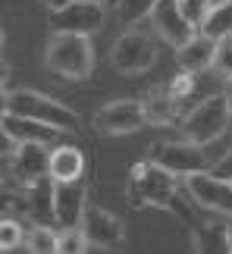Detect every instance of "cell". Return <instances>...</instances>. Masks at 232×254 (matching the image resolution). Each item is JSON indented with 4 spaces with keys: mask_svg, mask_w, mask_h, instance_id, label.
<instances>
[{
    "mask_svg": "<svg viewBox=\"0 0 232 254\" xmlns=\"http://www.w3.org/2000/svg\"><path fill=\"white\" fill-rule=\"evenodd\" d=\"M85 251H88V242H85L79 226L57 232V254H85Z\"/></svg>",
    "mask_w": 232,
    "mask_h": 254,
    "instance_id": "obj_24",
    "label": "cell"
},
{
    "mask_svg": "<svg viewBox=\"0 0 232 254\" xmlns=\"http://www.w3.org/2000/svg\"><path fill=\"white\" fill-rule=\"evenodd\" d=\"M148 160L157 163L160 170L173 173L176 179L179 176L185 179V176H191V173H204V170L214 167V160H210L204 154V148L195 144V141H157L151 148Z\"/></svg>",
    "mask_w": 232,
    "mask_h": 254,
    "instance_id": "obj_6",
    "label": "cell"
},
{
    "mask_svg": "<svg viewBox=\"0 0 232 254\" xmlns=\"http://www.w3.org/2000/svg\"><path fill=\"white\" fill-rule=\"evenodd\" d=\"M113 3H116V0H113Z\"/></svg>",
    "mask_w": 232,
    "mask_h": 254,
    "instance_id": "obj_39",
    "label": "cell"
},
{
    "mask_svg": "<svg viewBox=\"0 0 232 254\" xmlns=\"http://www.w3.org/2000/svg\"><path fill=\"white\" fill-rule=\"evenodd\" d=\"M9 207H16V198H13V191L3 185V179H0V213H6Z\"/></svg>",
    "mask_w": 232,
    "mask_h": 254,
    "instance_id": "obj_30",
    "label": "cell"
},
{
    "mask_svg": "<svg viewBox=\"0 0 232 254\" xmlns=\"http://www.w3.org/2000/svg\"><path fill=\"white\" fill-rule=\"evenodd\" d=\"M157 63V41L148 28L129 25L125 32L113 41L110 51V66L122 75H141Z\"/></svg>",
    "mask_w": 232,
    "mask_h": 254,
    "instance_id": "obj_5",
    "label": "cell"
},
{
    "mask_svg": "<svg viewBox=\"0 0 232 254\" xmlns=\"http://www.w3.org/2000/svg\"><path fill=\"white\" fill-rule=\"evenodd\" d=\"M44 66L60 79H88L94 69V47L85 35L51 32V41L44 47Z\"/></svg>",
    "mask_w": 232,
    "mask_h": 254,
    "instance_id": "obj_2",
    "label": "cell"
},
{
    "mask_svg": "<svg viewBox=\"0 0 232 254\" xmlns=\"http://www.w3.org/2000/svg\"><path fill=\"white\" fill-rule=\"evenodd\" d=\"M22 245L28 254H57V232L47 226V223H38L25 232Z\"/></svg>",
    "mask_w": 232,
    "mask_h": 254,
    "instance_id": "obj_21",
    "label": "cell"
},
{
    "mask_svg": "<svg viewBox=\"0 0 232 254\" xmlns=\"http://www.w3.org/2000/svg\"><path fill=\"white\" fill-rule=\"evenodd\" d=\"M13 151H16V141H13V135L3 129V123H0V160H6Z\"/></svg>",
    "mask_w": 232,
    "mask_h": 254,
    "instance_id": "obj_29",
    "label": "cell"
},
{
    "mask_svg": "<svg viewBox=\"0 0 232 254\" xmlns=\"http://www.w3.org/2000/svg\"><path fill=\"white\" fill-rule=\"evenodd\" d=\"M226 232H229V254H232V217H226Z\"/></svg>",
    "mask_w": 232,
    "mask_h": 254,
    "instance_id": "obj_35",
    "label": "cell"
},
{
    "mask_svg": "<svg viewBox=\"0 0 232 254\" xmlns=\"http://www.w3.org/2000/svg\"><path fill=\"white\" fill-rule=\"evenodd\" d=\"M176 107H179V101L163 85L151 88V91L141 97L144 126H173V123H176Z\"/></svg>",
    "mask_w": 232,
    "mask_h": 254,
    "instance_id": "obj_15",
    "label": "cell"
},
{
    "mask_svg": "<svg viewBox=\"0 0 232 254\" xmlns=\"http://www.w3.org/2000/svg\"><path fill=\"white\" fill-rule=\"evenodd\" d=\"M6 75H9V66L0 60V88H3V82H6Z\"/></svg>",
    "mask_w": 232,
    "mask_h": 254,
    "instance_id": "obj_34",
    "label": "cell"
},
{
    "mask_svg": "<svg viewBox=\"0 0 232 254\" xmlns=\"http://www.w3.org/2000/svg\"><path fill=\"white\" fill-rule=\"evenodd\" d=\"M210 54H214V41H207L204 35H195V38H188L185 44L176 47V63H179L182 72L198 75V72H207Z\"/></svg>",
    "mask_w": 232,
    "mask_h": 254,
    "instance_id": "obj_16",
    "label": "cell"
},
{
    "mask_svg": "<svg viewBox=\"0 0 232 254\" xmlns=\"http://www.w3.org/2000/svg\"><path fill=\"white\" fill-rule=\"evenodd\" d=\"M6 113L22 116V120H35L44 123L57 132H79L82 120L79 113L69 110L66 104L54 101L41 91H32V88H16V91H6Z\"/></svg>",
    "mask_w": 232,
    "mask_h": 254,
    "instance_id": "obj_1",
    "label": "cell"
},
{
    "mask_svg": "<svg viewBox=\"0 0 232 254\" xmlns=\"http://www.w3.org/2000/svg\"><path fill=\"white\" fill-rule=\"evenodd\" d=\"M141 126H144V113H141V101H135V97L110 101L94 113V129L101 135H129L138 132Z\"/></svg>",
    "mask_w": 232,
    "mask_h": 254,
    "instance_id": "obj_9",
    "label": "cell"
},
{
    "mask_svg": "<svg viewBox=\"0 0 232 254\" xmlns=\"http://www.w3.org/2000/svg\"><path fill=\"white\" fill-rule=\"evenodd\" d=\"M185 191L201 207L217 210V213H223V217H232V185L226 179H217V176L207 173V170L191 173V176H185Z\"/></svg>",
    "mask_w": 232,
    "mask_h": 254,
    "instance_id": "obj_10",
    "label": "cell"
},
{
    "mask_svg": "<svg viewBox=\"0 0 232 254\" xmlns=\"http://www.w3.org/2000/svg\"><path fill=\"white\" fill-rule=\"evenodd\" d=\"M85 173V154L72 144H57L51 148V157H47V176L54 182H72L82 179Z\"/></svg>",
    "mask_w": 232,
    "mask_h": 254,
    "instance_id": "obj_14",
    "label": "cell"
},
{
    "mask_svg": "<svg viewBox=\"0 0 232 254\" xmlns=\"http://www.w3.org/2000/svg\"><path fill=\"white\" fill-rule=\"evenodd\" d=\"M214 176L217 179H232V151L226 154V157H220V160H214Z\"/></svg>",
    "mask_w": 232,
    "mask_h": 254,
    "instance_id": "obj_28",
    "label": "cell"
},
{
    "mask_svg": "<svg viewBox=\"0 0 232 254\" xmlns=\"http://www.w3.org/2000/svg\"><path fill=\"white\" fill-rule=\"evenodd\" d=\"M154 3H157V0H116L113 6H116V16H119L125 25H138L154 9Z\"/></svg>",
    "mask_w": 232,
    "mask_h": 254,
    "instance_id": "obj_23",
    "label": "cell"
},
{
    "mask_svg": "<svg viewBox=\"0 0 232 254\" xmlns=\"http://www.w3.org/2000/svg\"><path fill=\"white\" fill-rule=\"evenodd\" d=\"M148 16H151V22H154V32H157L167 44H173V47L185 44L188 38L198 35V28L188 25L185 16L179 13V3H176V0H157Z\"/></svg>",
    "mask_w": 232,
    "mask_h": 254,
    "instance_id": "obj_13",
    "label": "cell"
},
{
    "mask_svg": "<svg viewBox=\"0 0 232 254\" xmlns=\"http://www.w3.org/2000/svg\"><path fill=\"white\" fill-rule=\"evenodd\" d=\"M22 239H25L22 223L13 220V217H0V251L19 248V245H22Z\"/></svg>",
    "mask_w": 232,
    "mask_h": 254,
    "instance_id": "obj_25",
    "label": "cell"
},
{
    "mask_svg": "<svg viewBox=\"0 0 232 254\" xmlns=\"http://www.w3.org/2000/svg\"><path fill=\"white\" fill-rule=\"evenodd\" d=\"M229 185H232V179H229Z\"/></svg>",
    "mask_w": 232,
    "mask_h": 254,
    "instance_id": "obj_38",
    "label": "cell"
},
{
    "mask_svg": "<svg viewBox=\"0 0 232 254\" xmlns=\"http://www.w3.org/2000/svg\"><path fill=\"white\" fill-rule=\"evenodd\" d=\"M25 213L35 223L54 220V179L44 176L32 185H25Z\"/></svg>",
    "mask_w": 232,
    "mask_h": 254,
    "instance_id": "obj_17",
    "label": "cell"
},
{
    "mask_svg": "<svg viewBox=\"0 0 232 254\" xmlns=\"http://www.w3.org/2000/svg\"><path fill=\"white\" fill-rule=\"evenodd\" d=\"M79 229H82V236H85L88 245L104 248V251H116V248H122V242H125L122 220L116 217V213H110L107 207H98V204H85Z\"/></svg>",
    "mask_w": 232,
    "mask_h": 254,
    "instance_id": "obj_8",
    "label": "cell"
},
{
    "mask_svg": "<svg viewBox=\"0 0 232 254\" xmlns=\"http://www.w3.org/2000/svg\"><path fill=\"white\" fill-rule=\"evenodd\" d=\"M85 204H88V185L85 179H72V182H54V220L63 229L79 226Z\"/></svg>",
    "mask_w": 232,
    "mask_h": 254,
    "instance_id": "obj_12",
    "label": "cell"
},
{
    "mask_svg": "<svg viewBox=\"0 0 232 254\" xmlns=\"http://www.w3.org/2000/svg\"><path fill=\"white\" fill-rule=\"evenodd\" d=\"M132 207H160V210H176V176L160 170L157 163L144 160L135 163L125 185Z\"/></svg>",
    "mask_w": 232,
    "mask_h": 254,
    "instance_id": "obj_3",
    "label": "cell"
},
{
    "mask_svg": "<svg viewBox=\"0 0 232 254\" xmlns=\"http://www.w3.org/2000/svg\"><path fill=\"white\" fill-rule=\"evenodd\" d=\"M223 97H226V107H229V113H232V75H229L226 85H223Z\"/></svg>",
    "mask_w": 232,
    "mask_h": 254,
    "instance_id": "obj_31",
    "label": "cell"
},
{
    "mask_svg": "<svg viewBox=\"0 0 232 254\" xmlns=\"http://www.w3.org/2000/svg\"><path fill=\"white\" fill-rule=\"evenodd\" d=\"M229 120H232V113L226 107V97H223V91H217V94H207L201 104L191 107L179 126H182L185 141H195L201 148H207V144H214L217 138H223Z\"/></svg>",
    "mask_w": 232,
    "mask_h": 254,
    "instance_id": "obj_4",
    "label": "cell"
},
{
    "mask_svg": "<svg viewBox=\"0 0 232 254\" xmlns=\"http://www.w3.org/2000/svg\"><path fill=\"white\" fill-rule=\"evenodd\" d=\"M176 3H179V13L182 16H185V22L188 25H201V22H204V16H207V0H176Z\"/></svg>",
    "mask_w": 232,
    "mask_h": 254,
    "instance_id": "obj_26",
    "label": "cell"
},
{
    "mask_svg": "<svg viewBox=\"0 0 232 254\" xmlns=\"http://www.w3.org/2000/svg\"><path fill=\"white\" fill-rule=\"evenodd\" d=\"M198 35H204L207 41H220V38L232 35V0L207 9L204 22L198 25Z\"/></svg>",
    "mask_w": 232,
    "mask_h": 254,
    "instance_id": "obj_20",
    "label": "cell"
},
{
    "mask_svg": "<svg viewBox=\"0 0 232 254\" xmlns=\"http://www.w3.org/2000/svg\"><path fill=\"white\" fill-rule=\"evenodd\" d=\"M191 248L195 254H229V232H226V220H207L201 223L191 236Z\"/></svg>",
    "mask_w": 232,
    "mask_h": 254,
    "instance_id": "obj_18",
    "label": "cell"
},
{
    "mask_svg": "<svg viewBox=\"0 0 232 254\" xmlns=\"http://www.w3.org/2000/svg\"><path fill=\"white\" fill-rule=\"evenodd\" d=\"M41 3H44L47 9H51V13H57V9H63L66 3H69V0H41Z\"/></svg>",
    "mask_w": 232,
    "mask_h": 254,
    "instance_id": "obj_32",
    "label": "cell"
},
{
    "mask_svg": "<svg viewBox=\"0 0 232 254\" xmlns=\"http://www.w3.org/2000/svg\"><path fill=\"white\" fill-rule=\"evenodd\" d=\"M0 44H3V35H0Z\"/></svg>",
    "mask_w": 232,
    "mask_h": 254,
    "instance_id": "obj_37",
    "label": "cell"
},
{
    "mask_svg": "<svg viewBox=\"0 0 232 254\" xmlns=\"http://www.w3.org/2000/svg\"><path fill=\"white\" fill-rule=\"evenodd\" d=\"M3 129L13 135V141L16 144H22V141H41V144H51L57 135V129H51V126H44V123H35V120H22V116H13V113H6L3 120Z\"/></svg>",
    "mask_w": 232,
    "mask_h": 254,
    "instance_id": "obj_19",
    "label": "cell"
},
{
    "mask_svg": "<svg viewBox=\"0 0 232 254\" xmlns=\"http://www.w3.org/2000/svg\"><path fill=\"white\" fill-rule=\"evenodd\" d=\"M220 3H226V0H207V6H220Z\"/></svg>",
    "mask_w": 232,
    "mask_h": 254,
    "instance_id": "obj_36",
    "label": "cell"
},
{
    "mask_svg": "<svg viewBox=\"0 0 232 254\" xmlns=\"http://www.w3.org/2000/svg\"><path fill=\"white\" fill-rule=\"evenodd\" d=\"M47 157H51V144H41V141L16 144V151L9 154L6 160H9V173H13V179L19 182V189L44 179L47 176Z\"/></svg>",
    "mask_w": 232,
    "mask_h": 254,
    "instance_id": "obj_11",
    "label": "cell"
},
{
    "mask_svg": "<svg viewBox=\"0 0 232 254\" xmlns=\"http://www.w3.org/2000/svg\"><path fill=\"white\" fill-rule=\"evenodd\" d=\"M167 91L176 97V101H182V97H188L191 91H195V75L191 72H182L179 79H173L170 85H167Z\"/></svg>",
    "mask_w": 232,
    "mask_h": 254,
    "instance_id": "obj_27",
    "label": "cell"
},
{
    "mask_svg": "<svg viewBox=\"0 0 232 254\" xmlns=\"http://www.w3.org/2000/svg\"><path fill=\"white\" fill-rule=\"evenodd\" d=\"M210 72H217L220 79H229L232 75V35L214 41V54H210Z\"/></svg>",
    "mask_w": 232,
    "mask_h": 254,
    "instance_id": "obj_22",
    "label": "cell"
},
{
    "mask_svg": "<svg viewBox=\"0 0 232 254\" xmlns=\"http://www.w3.org/2000/svg\"><path fill=\"white\" fill-rule=\"evenodd\" d=\"M3 116H6V91L0 88V120H3Z\"/></svg>",
    "mask_w": 232,
    "mask_h": 254,
    "instance_id": "obj_33",
    "label": "cell"
},
{
    "mask_svg": "<svg viewBox=\"0 0 232 254\" xmlns=\"http://www.w3.org/2000/svg\"><path fill=\"white\" fill-rule=\"evenodd\" d=\"M107 19L104 0H69L63 9L51 13V32H66V35H98Z\"/></svg>",
    "mask_w": 232,
    "mask_h": 254,
    "instance_id": "obj_7",
    "label": "cell"
}]
</instances>
